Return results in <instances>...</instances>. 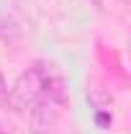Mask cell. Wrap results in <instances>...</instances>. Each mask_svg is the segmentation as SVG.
<instances>
[{
  "label": "cell",
  "mask_w": 131,
  "mask_h": 134,
  "mask_svg": "<svg viewBox=\"0 0 131 134\" xmlns=\"http://www.w3.org/2000/svg\"><path fill=\"white\" fill-rule=\"evenodd\" d=\"M90 3H93L95 8H103V0H90Z\"/></svg>",
  "instance_id": "cell-5"
},
{
  "label": "cell",
  "mask_w": 131,
  "mask_h": 134,
  "mask_svg": "<svg viewBox=\"0 0 131 134\" xmlns=\"http://www.w3.org/2000/svg\"><path fill=\"white\" fill-rule=\"evenodd\" d=\"M123 3H126V0H123Z\"/></svg>",
  "instance_id": "cell-6"
},
{
  "label": "cell",
  "mask_w": 131,
  "mask_h": 134,
  "mask_svg": "<svg viewBox=\"0 0 131 134\" xmlns=\"http://www.w3.org/2000/svg\"><path fill=\"white\" fill-rule=\"evenodd\" d=\"M87 100H90V106L93 108H108V106H113V93H111V88H105L103 83H90L87 85Z\"/></svg>",
  "instance_id": "cell-3"
},
{
  "label": "cell",
  "mask_w": 131,
  "mask_h": 134,
  "mask_svg": "<svg viewBox=\"0 0 131 134\" xmlns=\"http://www.w3.org/2000/svg\"><path fill=\"white\" fill-rule=\"evenodd\" d=\"M44 75H46V65H33L26 72H21L16 85L5 96V106L13 114L31 111V106L36 100H41V96H44Z\"/></svg>",
  "instance_id": "cell-1"
},
{
  "label": "cell",
  "mask_w": 131,
  "mask_h": 134,
  "mask_svg": "<svg viewBox=\"0 0 131 134\" xmlns=\"http://www.w3.org/2000/svg\"><path fill=\"white\" fill-rule=\"evenodd\" d=\"M59 121V106L51 100L41 98L31 106V116H28V129L31 134H51Z\"/></svg>",
  "instance_id": "cell-2"
},
{
  "label": "cell",
  "mask_w": 131,
  "mask_h": 134,
  "mask_svg": "<svg viewBox=\"0 0 131 134\" xmlns=\"http://www.w3.org/2000/svg\"><path fill=\"white\" fill-rule=\"evenodd\" d=\"M5 96H8V83H5V77L0 72V100H5Z\"/></svg>",
  "instance_id": "cell-4"
}]
</instances>
